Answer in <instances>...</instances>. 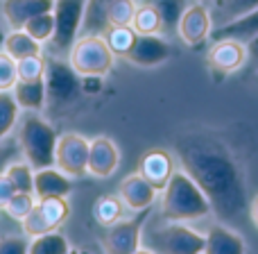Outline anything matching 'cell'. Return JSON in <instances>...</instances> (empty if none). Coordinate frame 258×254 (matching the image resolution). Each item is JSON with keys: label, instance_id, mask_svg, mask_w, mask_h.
<instances>
[{"label": "cell", "instance_id": "4dcf8cb0", "mask_svg": "<svg viewBox=\"0 0 258 254\" xmlns=\"http://www.w3.org/2000/svg\"><path fill=\"white\" fill-rule=\"evenodd\" d=\"M23 30H25L32 39L39 41V43L50 41V39H52V34H54V16H52V12H45V14L34 16L32 21L25 23V27H23Z\"/></svg>", "mask_w": 258, "mask_h": 254}, {"label": "cell", "instance_id": "9a60e30c", "mask_svg": "<svg viewBox=\"0 0 258 254\" xmlns=\"http://www.w3.org/2000/svg\"><path fill=\"white\" fill-rule=\"evenodd\" d=\"M120 166V150L109 136H95L89 145V175L100 179L111 177Z\"/></svg>", "mask_w": 258, "mask_h": 254}, {"label": "cell", "instance_id": "7c38bea8", "mask_svg": "<svg viewBox=\"0 0 258 254\" xmlns=\"http://www.w3.org/2000/svg\"><path fill=\"white\" fill-rule=\"evenodd\" d=\"M247 59H249V55H247V43L236 41V39H220V41H215L209 50V64L220 75L236 73L238 68L245 66Z\"/></svg>", "mask_w": 258, "mask_h": 254}, {"label": "cell", "instance_id": "e0dca14e", "mask_svg": "<svg viewBox=\"0 0 258 254\" xmlns=\"http://www.w3.org/2000/svg\"><path fill=\"white\" fill-rule=\"evenodd\" d=\"M3 16L12 30L25 27L27 21L45 12H52L54 0H3Z\"/></svg>", "mask_w": 258, "mask_h": 254}, {"label": "cell", "instance_id": "d4e9b609", "mask_svg": "<svg viewBox=\"0 0 258 254\" xmlns=\"http://www.w3.org/2000/svg\"><path fill=\"white\" fill-rule=\"evenodd\" d=\"M125 209L127 207H125V202L120 200V195H111V193H107V195H100L98 202L93 205V216L102 227H111L113 223L122 220Z\"/></svg>", "mask_w": 258, "mask_h": 254}, {"label": "cell", "instance_id": "52a82bcc", "mask_svg": "<svg viewBox=\"0 0 258 254\" xmlns=\"http://www.w3.org/2000/svg\"><path fill=\"white\" fill-rule=\"evenodd\" d=\"M71 216L68 197H41L36 200L34 209L23 220V234L27 238H36L41 234H48L59 229Z\"/></svg>", "mask_w": 258, "mask_h": 254}, {"label": "cell", "instance_id": "ab89813d", "mask_svg": "<svg viewBox=\"0 0 258 254\" xmlns=\"http://www.w3.org/2000/svg\"><path fill=\"white\" fill-rule=\"evenodd\" d=\"M247 55H249L247 62H251L258 68V36H254L251 41H247Z\"/></svg>", "mask_w": 258, "mask_h": 254}, {"label": "cell", "instance_id": "8d00e7d4", "mask_svg": "<svg viewBox=\"0 0 258 254\" xmlns=\"http://www.w3.org/2000/svg\"><path fill=\"white\" fill-rule=\"evenodd\" d=\"M30 250V241L27 236H16V234H9V236L0 238V254H27Z\"/></svg>", "mask_w": 258, "mask_h": 254}, {"label": "cell", "instance_id": "ba28073f", "mask_svg": "<svg viewBox=\"0 0 258 254\" xmlns=\"http://www.w3.org/2000/svg\"><path fill=\"white\" fill-rule=\"evenodd\" d=\"M45 93L52 103H71L82 91V77L63 57L45 59Z\"/></svg>", "mask_w": 258, "mask_h": 254}, {"label": "cell", "instance_id": "ffe728a7", "mask_svg": "<svg viewBox=\"0 0 258 254\" xmlns=\"http://www.w3.org/2000/svg\"><path fill=\"white\" fill-rule=\"evenodd\" d=\"M254 36H258V7L251 9L249 14L240 18H233V21L224 23V25H218L213 27L211 32V39L220 41V39H236V41H251Z\"/></svg>", "mask_w": 258, "mask_h": 254}, {"label": "cell", "instance_id": "83f0119b", "mask_svg": "<svg viewBox=\"0 0 258 254\" xmlns=\"http://www.w3.org/2000/svg\"><path fill=\"white\" fill-rule=\"evenodd\" d=\"M27 254H71V243L61 232H48L30 243Z\"/></svg>", "mask_w": 258, "mask_h": 254}, {"label": "cell", "instance_id": "d590c367", "mask_svg": "<svg viewBox=\"0 0 258 254\" xmlns=\"http://www.w3.org/2000/svg\"><path fill=\"white\" fill-rule=\"evenodd\" d=\"M18 80L16 59L9 57L5 50H0V91H12Z\"/></svg>", "mask_w": 258, "mask_h": 254}, {"label": "cell", "instance_id": "74e56055", "mask_svg": "<svg viewBox=\"0 0 258 254\" xmlns=\"http://www.w3.org/2000/svg\"><path fill=\"white\" fill-rule=\"evenodd\" d=\"M14 193H16V188H14V184L9 182L7 175H0V209L5 211V207H7V202L14 197Z\"/></svg>", "mask_w": 258, "mask_h": 254}, {"label": "cell", "instance_id": "5b68a950", "mask_svg": "<svg viewBox=\"0 0 258 254\" xmlns=\"http://www.w3.org/2000/svg\"><path fill=\"white\" fill-rule=\"evenodd\" d=\"M150 247L156 254H204L206 234L190 229L186 223H168L147 234Z\"/></svg>", "mask_w": 258, "mask_h": 254}, {"label": "cell", "instance_id": "836d02e7", "mask_svg": "<svg viewBox=\"0 0 258 254\" xmlns=\"http://www.w3.org/2000/svg\"><path fill=\"white\" fill-rule=\"evenodd\" d=\"M18 80H41L45 75V59L43 55H34V57H25L16 62Z\"/></svg>", "mask_w": 258, "mask_h": 254}, {"label": "cell", "instance_id": "603a6c76", "mask_svg": "<svg viewBox=\"0 0 258 254\" xmlns=\"http://www.w3.org/2000/svg\"><path fill=\"white\" fill-rule=\"evenodd\" d=\"M3 50L14 57L16 62L25 57H34V55H41V43L36 39H32L25 30H12L5 34V41H3Z\"/></svg>", "mask_w": 258, "mask_h": 254}, {"label": "cell", "instance_id": "f35d334b", "mask_svg": "<svg viewBox=\"0 0 258 254\" xmlns=\"http://www.w3.org/2000/svg\"><path fill=\"white\" fill-rule=\"evenodd\" d=\"M18 150L14 145H7V147H0V175L5 173V168H7L9 164H12L14 159H16Z\"/></svg>", "mask_w": 258, "mask_h": 254}, {"label": "cell", "instance_id": "7a4b0ae2", "mask_svg": "<svg viewBox=\"0 0 258 254\" xmlns=\"http://www.w3.org/2000/svg\"><path fill=\"white\" fill-rule=\"evenodd\" d=\"M213 214L209 197L186 170H174L161 195V218L168 223H190Z\"/></svg>", "mask_w": 258, "mask_h": 254}, {"label": "cell", "instance_id": "7bdbcfd3", "mask_svg": "<svg viewBox=\"0 0 258 254\" xmlns=\"http://www.w3.org/2000/svg\"><path fill=\"white\" fill-rule=\"evenodd\" d=\"M5 34H7V32H5L3 23H0V50H3V41H5Z\"/></svg>", "mask_w": 258, "mask_h": 254}, {"label": "cell", "instance_id": "d6986e66", "mask_svg": "<svg viewBox=\"0 0 258 254\" xmlns=\"http://www.w3.org/2000/svg\"><path fill=\"white\" fill-rule=\"evenodd\" d=\"M204 254H247L245 238L227 225H211L206 232Z\"/></svg>", "mask_w": 258, "mask_h": 254}, {"label": "cell", "instance_id": "277c9868", "mask_svg": "<svg viewBox=\"0 0 258 254\" xmlns=\"http://www.w3.org/2000/svg\"><path fill=\"white\" fill-rule=\"evenodd\" d=\"M116 55L102 34H82L68 53V62L80 77H104L113 68Z\"/></svg>", "mask_w": 258, "mask_h": 254}, {"label": "cell", "instance_id": "d6a6232c", "mask_svg": "<svg viewBox=\"0 0 258 254\" xmlns=\"http://www.w3.org/2000/svg\"><path fill=\"white\" fill-rule=\"evenodd\" d=\"M183 3H186V0H154L165 32H177V23H179V18H181L183 9H186Z\"/></svg>", "mask_w": 258, "mask_h": 254}, {"label": "cell", "instance_id": "484cf974", "mask_svg": "<svg viewBox=\"0 0 258 254\" xmlns=\"http://www.w3.org/2000/svg\"><path fill=\"white\" fill-rule=\"evenodd\" d=\"M136 32L132 25H109L102 32V39L107 41L109 50L116 57H127V53L132 50V45L136 43Z\"/></svg>", "mask_w": 258, "mask_h": 254}, {"label": "cell", "instance_id": "44dd1931", "mask_svg": "<svg viewBox=\"0 0 258 254\" xmlns=\"http://www.w3.org/2000/svg\"><path fill=\"white\" fill-rule=\"evenodd\" d=\"M12 95L21 112H41L48 103V93H45V80H16L12 89Z\"/></svg>", "mask_w": 258, "mask_h": 254}, {"label": "cell", "instance_id": "b9f144b4", "mask_svg": "<svg viewBox=\"0 0 258 254\" xmlns=\"http://www.w3.org/2000/svg\"><path fill=\"white\" fill-rule=\"evenodd\" d=\"M134 254H156V252L152 250V247H138V250L134 252Z\"/></svg>", "mask_w": 258, "mask_h": 254}, {"label": "cell", "instance_id": "4316f807", "mask_svg": "<svg viewBox=\"0 0 258 254\" xmlns=\"http://www.w3.org/2000/svg\"><path fill=\"white\" fill-rule=\"evenodd\" d=\"M132 27L136 34H161L163 32V21H161V14L156 9V5L154 3L138 5Z\"/></svg>", "mask_w": 258, "mask_h": 254}, {"label": "cell", "instance_id": "8992f818", "mask_svg": "<svg viewBox=\"0 0 258 254\" xmlns=\"http://www.w3.org/2000/svg\"><path fill=\"white\" fill-rule=\"evenodd\" d=\"M86 0H54V34L50 39L57 57H68L73 43L82 34V21H84Z\"/></svg>", "mask_w": 258, "mask_h": 254}, {"label": "cell", "instance_id": "6da1fadb", "mask_svg": "<svg viewBox=\"0 0 258 254\" xmlns=\"http://www.w3.org/2000/svg\"><path fill=\"white\" fill-rule=\"evenodd\" d=\"M174 157L204 191L218 218L233 220L249 209L245 170L222 138L209 132L183 134L174 143Z\"/></svg>", "mask_w": 258, "mask_h": 254}, {"label": "cell", "instance_id": "30bf717a", "mask_svg": "<svg viewBox=\"0 0 258 254\" xmlns=\"http://www.w3.org/2000/svg\"><path fill=\"white\" fill-rule=\"evenodd\" d=\"M150 209L136 211L134 218L127 220H118L111 227H107L104 232V250L107 254H134L141 247V238H143V227H145V220Z\"/></svg>", "mask_w": 258, "mask_h": 254}, {"label": "cell", "instance_id": "ee69618b", "mask_svg": "<svg viewBox=\"0 0 258 254\" xmlns=\"http://www.w3.org/2000/svg\"><path fill=\"white\" fill-rule=\"evenodd\" d=\"M200 3H213V0H200Z\"/></svg>", "mask_w": 258, "mask_h": 254}, {"label": "cell", "instance_id": "60d3db41", "mask_svg": "<svg viewBox=\"0 0 258 254\" xmlns=\"http://www.w3.org/2000/svg\"><path fill=\"white\" fill-rule=\"evenodd\" d=\"M249 218H251V223H254V227L258 229V195L254 197V200H249Z\"/></svg>", "mask_w": 258, "mask_h": 254}, {"label": "cell", "instance_id": "8fae6325", "mask_svg": "<svg viewBox=\"0 0 258 254\" xmlns=\"http://www.w3.org/2000/svg\"><path fill=\"white\" fill-rule=\"evenodd\" d=\"M213 32V16L204 3H192L183 9L177 23V34L186 45H202Z\"/></svg>", "mask_w": 258, "mask_h": 254}, {"label": "cell", "instance_id": "f546056e", "mask_svg": "<svg viewBox=\"0 0 258 254\" xmlns=\"http://www.w3.org/2000/svg\"><path fill=\"white\" fill-rule=\"evenodd\" d=\"M5 175L9 177V182L14 184V188L21 193H34V168L27 164L25 159H14L12 164L5 168Z\"/></svg>", "mask_w": 258, "mask_h": 254}, {"label": "cell", "instance_id": "3957f363", "mask_svg": "<svg viewBox=\"0 0 258 254\" xmlns=\"http://www.w3.org/2000/svg\"><path fill=\"white\" fill-rule=\"evenodd\" d=\"M18 150L23 159L34 170L54 166V150H57V129L36 112H25L18 118Z\"/></svg>", "mask_w": 258, "mask_h": 254}, {"label": "cell", "instance_id": "7402d4cb", "mask_svg": "<svg viewBox=\"0 0 258 254\" xmlns=\"http://www.w3.org/2000/svg\"><path fill=\"white\" fill-rule=\"evenodd\" d=\"M113 3L116 0H86L82 34H102L109 27V9Z\"/></svg>", "mask_w": 258, "mask_h": 254}, {"label": "cell", "instance_id": "9c48e42d", "mask_svg": "<svg viewBox=\"0 0 258 254\" xmlns=\"http://www.w3.org/2000/svg\"><path fill=\"white\" fill-rule=\"evenodd\" d=\"M89 145L91 141L82 134L66 132L57 138L54 166L68 177H84L89 175Z\"/></svg>", "mask_w": 258, "mask_h": 254}, {"label": "cell", "instance_id": "2e32d148", "mask_svg": "<svg viewBox=\"0 0 258 254\" xmlns=\"http://www.w3.org/2000/svg\"><path fill=\"white\" fill-rule=\"evenodd\" d=\"M156 188L143 177L141 173L127 175L118 186V195L125 202L127 209L132 211H143V209H152V205L156 202Z\"/></svg>", "mask_w": 258, "mask_h": 254}, {"label": "cell", "instance_id": "4fadbf2b", "mask_svg": "<svg viewBox=\"0 0 258 254\" xmlns=\"http://www.w3.org/2000/svg\"><path fill=\"white\" fill-rule=\"evenodd\" d=\"M170 57V45L161 34H138L136 43L127 53V62L141 68H152L159 64L168 62Z\"/></svg>", "mask_w": 258, "mask_h": 254}, {"label": "cell", "instance_id": "cb8c5ba5", "mask_svg": "<svg viewBox=\"0 0 258 254\" xmlns=\"http://www.w3.org/2000/svg\"><path fill=\"white\" fill-rule=\"evenodd\" d=\"M256 7H258V0H213L211 16H213V23L224 25V23L233 21V18H240L245 14H249Z\"/></svg>", "mask_w": 258, "mask_h": 254}, {"label": "cell", "instance_id": "1f68e13d", "mask_svg": "<svg viewBox=\"0 0 258 254\" xmlns=\"http://www.w3.org/2000/svg\"><path fill=\"white\" fill-rule=\"evenodd\" d=\"M34 205H36V195H34V193L16 191L12 200L7 202V207H5V214H7L12 220H16V223H23V220L30 216V211L34 209Z\"/></svg>", "mask_w": 258, "mask_h": 254}, {"label": "cell", "instance_id": "5bb4252c", "mask_svg": "<svg viewBox=\"0 0 258 254\" xmlns=\"http://www.w3.org/2000/svg\"><path fill=\"white\" fill-rule=\"evenodd\" d=\"M177 170V157L168 150H150L147 155H143L141 164H138V173L156 188V191H163L165 184L170 182V177Z\"/></svg>", "mask_w": 258, "mask_h": 254}, {"label": "cell", "instance_id": "ac0fdd59", "mask_svg": "<svg viewBox=\"0 0 258 254\" xmlns=\"http://www.w3.org/2000/svg\"><path fill=\"white\" fill-rule=\"evenodd\" d=\"M73 191L71 177L57 166L34 170V195L36 200L41 197H68Z\"/></svg>", "mask_w": 258, "mask_h": 254}, {"label": "cell", "instance_id": "e575fe53", "mask_svg": "<svg viewBox=\"0 0 258 254\" xmlns=\"http://www.w3.org/2000/svg\"><path fill=\"white\" fill-rule=\"evenodd\" d=\"M136 7V0H116L109 9V25H132Z\"/></svg>", "mask_w": 258, "mask_h": 254}, {"label": "cell", "instance_id": "f1b7e54d", "mask_svg": "<svg viewBox=\"0 0 258 254\" xmlns=\"http://www.w3.org/2000/svg\"><path fill=\"white\" fill-rule=\"evenodd\" d=\"M21 118V107L16 105L12 91H0V143L16 129Z\"/></svg>", "mask_w": 258, "mask_h": 254}]
</instances>
